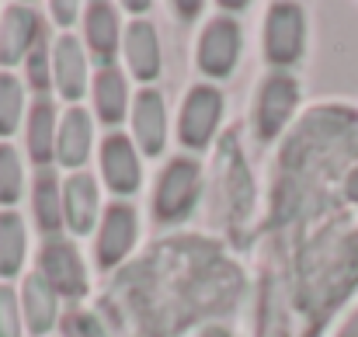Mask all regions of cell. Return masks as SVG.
<instances>
[{
	"label": "cell",
	"mask_w": 358,
	"mask_h": 337,
	"mask_svg": "<svg viewBox=\"0 0 358 337\" xmlns=\"http://www.w3.org/2000/svg\"><path fill=\"white\" fill-rule=\"evenodd\" d=\"M220 118H223V94L209 84H199L185 94V105L178 115V136L185 146L192 150H206L220 129Z\"/></svg>",
	"instance_id": "obj_3"
},
{
	"label": "cell",
	"mask_w": 358,
	"mask_h": 337,
	"mask_svg": "<svg viewBox=\"0 0 358 337\" xmlns=\"http://www.w3.org/2000/svg\"><path fill=\"white\" fill-rule=\"evenodd\" d=\"M306 49V10L299 3H271L264 21V56L275 66H292Z\"/></svg>",
	"instance_id": "obj_2"
},
{
	"label": "cell",
	"mask_w": 358,
	"mask_h": 337,
	"mask_svg": "<svg viewBox=\"0 0 358 337\" xmlns=\"http://www.w3.org/2000/svg\"><path fill=\"white\" fill-rule=\"evenodd\" d=\"M38 275L56 289V296H87V268L80 250L70 240H49L38 254Z\"/></svg>",
	"instance_id": "obj_4"
},
{
	"label": "cell",
	"mask_w": 358,
	"mask_h": 337,
	"mask_svg": "<svg viewBox=\"0 0 358 337\" xmlns=\"http://www.w3.org/2000/svg\"><path fill=\"white\" fill-rule=\"evenodd\" d=\"M24 139H28V153H31L35 164L56 160V108L49 101H35L31 105Z\"/></svg>",
	"instance_id": "obj_17"
},
{
	"label": "cell",
	"mask_w": 358,
	"mask_h": 337,
	"mask_svg": "<svg viewBox=\"0 0 358 337\" xmlns=\"http://www.w3.org/2000/svg\"><path fill=\"white\" fill-rule=\"evenodd\" d=\"M98 209H101V199H98V185L91 174H70L63 181V220L73 233H91L98 223Z\"/></svg>",
	"instance_id": "obj_12"
},
{
	"label": "cell",
	"mask_w": 358,
	"mask_h": 337,
	"mask_svg": "<svg viewBox=\"0 0 358 337\" xmlns=\"http://www.w3.org/2000/svg\"><path fill=\"white\" fill-rule=\"evenodd\" d=\"M101 174H105V181H108V188H112L115 195L139 192V181H143L139 153H136V146H132L122 132H112V136L101 143Z\"/></svg>",
	"instance_id": "obj_9"
},
{
	"label": "cell",
	"mask_w": 358,
	"mask_h": 337,
	"mask_svg": "<svg viewBox=\"0 0 358 337\" xmlns=\"http://www.w3.org/2000/svg\"><path fill=\"white\" fill-rule=\"evenodd\" d=\"M91 143H94V125L91 115L84 108H70L63 115L59 129H56V160L70 171L84 167L91 157Z\"/></svg>",
	"instance_id": "obj_13"
},
{
	"label": "cell",
	"mask_w": 358,
	"mask_h": 337,
	"mask_svg": "<svg viewBox=\"0 0 358 337\" xmlns=\"http://www.w3.org/2000/svg\"><path fill=\"white\" fill-rule=\"evenodd\" d=\"M202 195V171L192 157H178L171 160L160 178H157V192H153V209L164 223H178L185 220L195 202Z\"/></svg>",
	"instance_id": "obj_1"
},
{
	"label": "cell",
	"mask_w": 358,
	"mask_h": 337,
	"mask_svg": "<svg viewBox=\"0 0 358 337\" xmlns=\"http://www.w3.org/2000/svg\"><path fill=\"white\" fill-rule=\"evenodd\" d=\"M136 236H139V216L132 206L125 202H115L105 220L98 226V261L101 268H115L119 261H125V254L136 247Z\"/></svg>",
	"instance_id": "obj_8"
},
{
	"label": "cell",
	"mask_w": 358,
	"mask_h": 337,
	"mask_svg": "<svg viewBox=\"0 0 358 337\" xmlns=\"http://www.w3.org/2000/svg\"><path fill=\"white\" fill-rule=\"evenodd\" d=\"M299 105V87L289 73H271L261 91H257V105H254V125L261 139H275Z\"/></svg>",
	"instance_id": "obj_6"
},
{
	"label": "cell",
	"mask_w": 358,
	"mask_h": 337,
	"mask_svg": "<svg viewBox=\"0 0 358 337\" xmlns=\"http://www.w3.org/2000/svg\"><path fill=\"white\" fill-rule=\"evenodd\" d=\"M31 202H35V220L42 229H49V233L59 229V223H63V192H59V181L52 174H42L35 181Z\"/></svg>",
	"instance_id": "obj_20"
},
{
	"label": "cell",
	"mask_w": 358,
	"mask_h": 337,
	"mask_svg": "<svg viewBox=\"0 0 358 337\" xmlns=\"http://www.w3.org/2000/svg\"><path fill=\"white\" fill-rule=\"evenodd\" d=\"M338 337H358V310L341 324V331H338Z\"/></svg>",
	"instance_id": "obj_27"
},
{
	"label": "cell",
	"mask_w": 358,
	"mask_h": 337,
	"mask_svg": "<svg viewBox=\"0 0 358 337\" xmlns=\"http://www.w3.org/2000/svg\"><path fill=\"white\" fill-rule=\"evenodd\" d=\"M24 220L17 213H0V278H14L24 264Z\"/></svg>",
	"instance_id": "obj_19"
},
{
	"label": "cell",
	"mask_w": 358,
	"mask_h": 337,
	"mask_svg": "<svg viewBox=\"0 0 358 337\" xmlns=\"http://www.w3.org/2000/svg\"><path fill=\"white\" fill-rule=\"evenodd\" d=\"M84 28H87V45L98 59H112L122 38L119 7L112 3H87L84 10Z\"/></svg>",
	"instance_id": "obj_16"
},
{
	"label": "cell",
	"mask_w": 358,
	"mask_h": 337,
	"mask_svg": "<svg viewBox=\"0 0 358 337\" xmlns=\"http://www.w3.org/2000/svg\"><path fill=\"white\" fill-rule=\"evenodd\" d=\"M94 108L101 115V122L108 125H119L125 112H129V87H125V77L119 70H101L94 77Z\"/></svg>",
	"instance_id": "obj_18"
},
{
	"label": "cell",
	"mask_w": 358,
	"mask_h": 337,
	"mask_svg": "<svg viewBox=\"0 0 358 337\" xmlns=\"http://www.w3.org/2000/svg\"><path fill=\"white\" fill-rule=\"evenodd\" d=\"M38 28H42V17H38L35 7H28V3L3 7V17H0V66H14V63L31 56L38 49Z\"/></svg>",
	"instance_id": "obj_7"
},
{
	"label": "cell",
	"mask_w": 358,
	"mask_h": 337,
	"mask_svg": "<svg viewBox=\"0 0 358 337\" xmlns=\"http://www.w3.org/2000/svg\"><path fill=\"white\" fill-rule=\"evenodd\" d=\"M66 334L70 337H108L105 334V324L94 313H80V310L66 317Z\"/></svg>",
	"instance_id": "obj_24"
},
{
	"label": "cell",
	"mask_w": 358,
	"mask_h": 337,
	"mask_svg": "<svg viewBox=\"0 0 358 337\" xmlns=\"http://www.w3.org/2000/svg\"><path fill=\"white\" fill-rule=\"evenodd\" d=\"M24 195V164L10 143H0V206H14Z\"/></svg>",
	"instance_id": "obj_21"
},
{
	"label": "cell",
	"mask_w": 358,
	"mask_h": 337,
	"mask_svg": "<svg viewBox=\"0 0 358 337\" xmlns=\"http://www.w3.org/2000/svg\"><path fill=\"white\" fill-rule=\"evenodd\" d=\"M21 310H24V320L31 327V334H49L56 317H59V299H56V289L35 271L24 278V289H21Z\"/></svg>",
	"instance_id": "obj_15"
},
{
	"label": "cell",
	"mask_w": 358,
	"mask_h": 337,
	"mask_svg": "<svg viewBox=\"0 0 358 337\" xmlns=\"http://www.w3.org/2000/svg\"><path fill=\"white\" fill-rule=\"evenodd\" d=\"M77 10H80V3H52V21L66 28V24H73Z\"/></svg>",
	"instance_id": "obj_26"
},
{
	"label": "cell",
	"mask_w": 358,
	"mask_h": 337,
	"mask_svg": "<svg viewBox=\"0 0 358 337\" xmlns=\"http://www.w3.org/2000/svg\"><path fill=\"white\" fill-rule=\"evenodd\" d=\"M52 80L66 101H80L87 91V56L73 35H59L52 45Z\"/></svg>",
	"instance_id": "obj_10"
},
{
	"label": "cell",
	"mask_w": 358,
	"mask_h": 337,
	"mask_svg": "<svg viewBox=\"0 0 358 337\" xmlns=\"http://www.w3.org/2000/svg\"><path fill=\"white\" fill-rule=\"evenodd\" d=\"M0 337H21V310H17V296L0 285Z\"/></svg>",
	"instance_id": "obj_23"
},
{
	"label": "cell",
	"mask_w": 358,
	"mask_h": 337,
	"mask_svg": "<svg viewBox=\"0 0 358 337\" xmlns=\"http://www.w3.org/2000/svg\"><path fill=\"white\" fill-rule=\"evenodd\" d=\"M199 337H234L230 334V331H223V327H216V324H213V327H206V331H202V334Z\"/></svg>",
	"instance_id": "obj_28"
},
{
	"label": "cell",
	"mask_w": 358,
	"mask_h": 337,
	"mask_svg": "<svg viewBox=\"0 0 358 337\" xmlns=\"http://www.w3.org/2000/svg\"><path fill=\"white\" fill-rule=\"evenodd\" d=\"M240 42H243L240 24L234 17H213L199 35V49H195L199 70L209 77H230L240 59Z\"/></svg>",
	"instance_id": "obj_5"
},
{
	"label": "cell",
	"mask_w": 358,
	"mask_h": 337,
	"mask_svg": "<svg viewBox=\"0 0 358 337\" xmlns=\"http://www.w3.org/2000/svg\"><path fill=\"white\" fill-rule=\"evenodd\" d=\"M24 115V91L10 73H0V136L7 139Z\"/></svg>",
	"instance_id": "obj_22"
},
{
	"label": "cell",
	"mask_w": 358,
	"mask_h": 337,
	"mask_svg": "<svg viewBox=\"0 0 358 337\" xmlns=\"http://www.w3.org/2000/svg\"><path fill=\"white\" fill-rule=\"evenodd\" d=\"M122 49H125V63L139 80H153L160 73V38L157 28L150 21H132L122 35Z\"/></svg>",
	"instance_id": "obj_14"
},
{
	"label": "cell",
	"mask_w": 358,
	"mask_h": 337,
	"mask_svg": "<svg viewBox=\"0 0 358 337\" xmlns=\"http://www.w3.org/2000/svg\"><path fill=\"white\" fill-rule=\"evenodd\" d=\"M52 73V66H49V59H45V49L38 45L31 56H28V80H31V87H38V91H45L49 87V77Z\"/></svg>",
	"instance_id": "obj_25"
},
{
	"label": "cell",
	"mask_w": 358,
	"mask_h": 337,
	"mask_svg": "<svg viewBox=\"0 0 358 337\" xmlns=\"http://www.w3.org/2000/svg\"><path fill=\"white\" fill-rule=\"evenodd\" d=\"M132 132L146 157H157L167 143V108L160 91H139L132 105Z\"/></svg>",
	"instance_id": "obj_11"
}]
</instances>
